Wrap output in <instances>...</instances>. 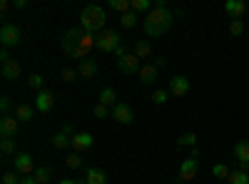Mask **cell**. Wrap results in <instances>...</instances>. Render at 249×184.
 <instances>
[{
  "instance_id": "28",
  "label": "cell",
  "mask_w": 249,
  "mask_h": 184,
  "mask_svg": "<svg viewBox=\"0 0 249 184\" xmlns=\"http://www.w3.org/2000/svg\"><path fill=\"white\" fill-rule=\"evenodd\" d=\"M35 179H37V184H48V179H50V174H53V169L50 167H37L35 172Z\"/></svg>"
},
{
  "instance_id": "13",
  "label": "cell",
  "mask_w": 249,
  "mask_h": 184,
  "mask_svg": "<svg viewBox=\"0 0 249 184\" xmlns=\"http://www.w3.org/2000/svg\"><path fill=\"white\" fill-rule=\"evenodd\" d=\"M53 107H55V95L48 92V90H40L35 95V110L37 112H50Z\"/></svg>"
},
{
  "instance_id": "17",
  "label": "cell",
  "mask_w": 249,
  "mask_h": 184,
  "mask_svg": "<svg viewBox=\"0 0 249 184\" xmlns=\"http://www.w3.org/2000/svg\"><path fill=\"white\" fill-rule=\"evenodd\" d=\"M97 70H100V67H97V63H95V60H90V57H88V60H82V63L77 65L80 77H95V75H97Z\"/></svg>"
},
{
  "instance_id": "21",
  "label": "cell",
  "mask_w": 249,
  "mask_h": 184,
  "mask_svg": "<svg viewBox=\"0 0 249 184\" xmlns=\"http://www.w3.org/2000/svg\"><path fill=\"white\" fill-rule=\"evenodd\" d=\"M15 117H18L20 122H33V119H35V110H33L30 105H18V107H15Z\"/></svg>"
},
{
  "instance_id": "36",
  "label": "cell",
  "mask_w": 249,
  "mask_h": 184,
  "mask_svg": "<svg viewBox=\"0 0 249 184\" xmlns=\"http://www.w3.org/2000/svg\"><path fill=\"white\" fill-rule=\"evenodd\" d=\"M242 33H244V25H242V20H232V23H230V35L239 37Z\"/></svg>"
},
{
  "instance_id": "14",
  "label": "cell",
  "mask_w": 249,
  "mask_h": 184,
  "mask_svg": "<svg viewBox=\"0 0 249 184\" xmlns=\"http://www.w3.org/2000/svg\"><path fill=\"white\" fill-rule=\"evenodd\" d=\"M234 157L239 159V169L249 172V139H239L234 145Z\"/></svg>"
},
{
  "instance_id": "31",
  "label": "cell",
  "mask_w": 249,
  "mask_h": 184,
  "mask_svg": "<svg viewBox=\"0 0 249 184\" xmlns=\"http://www.w3.org/2000/svg\"><path fill=\"white\" fill-rule=\"evenodd\" d=\"M92 112H95V117H97V119H105L107 115H112V110H110L107 105H102V102H97V105L92 107Z\"/></svg>"
},
{
  "instance_id": "1",
  "label": "cell",
  "mask_w": 249,
  "mask_h": 184,
  "mask_svg": "<svg viewBox=\"0 0 249 184\" xmlns=\"http://www.w3.org/2000/svg\"><path fill=\"white\" fill-rule=\"evenodd\" d=\"M95 48H97L95 45V35L88 33L82 25L68 30L65 37H62V50H65L70 57H77V60H88Z\"/></svg>"
},
{
  "instance_id": "2",
  "label": "cell",
  "mask_w": 249,
  "mask_h": 184,
  "mask_svg": "<svg viewBox=\"0 0 249 184\" xmlns=\"http://www.w3.org/2000/svg\"><path fill=\"white\" fill-rule=\"evenodd\" d=\"M172 23H175V13L167 10V5H155L144 17V33L150 37H160L172 28Z\"/></svg>"
},
{
  "instance_id": "46",
  "label": "cell",
  "mask_w": 249,
  "mask_h": 184,
  "mask_svg": "<svg viewBox=\"0 0 249 184\" xmlns=\"http://www.w3.org/2000/svg\"><path fill=\"white\" fill-rule=\"evenodd\" d=\"M247 10H249V3H247Z\"/></svg>"
},
{
  "instance_id": "40",
  "label": "cell",
  "mask_w": 249,
  "mask_h": 184,
  "mask_svg": "<svg viewBox=\"0 0 249 184\" xmlns=\"http://www.w3.org/2000/svg\"><path fill=\"white\" fill-rule=\"evenodd\" d=\"M127 55H130V52H127V45L122 43V45L117 48V52H115V60H122V57H127Z\"/></svg>"
},
{
  "instance_id": "23",
  "label": "cell",
  "mask_w": 249,
  "mask_h": 184,
  "mask_svg": "<svg viewBox=\"0 0 249 184\" xmlns=\"http://www.w3.org/2000/svg\"><path fill=\"white\" fill-rule=\"evenodd\" d=\"M135 55H137L140 60L150 57V55H152V45L147 43V40H137V43H135Z\"/></svg>"
},
{
  "instance_id": "39",
  "label": "cell",
  "mask_w": 249,
  "mask_h": 184,
  "mask_svg": "<svg viewBox=\"0 0 249 184\" xmlns=\"http://www.w3.org/2000/svg\"><path fill=\"white\" fill-rule=\"evenodd\" d=\"M10 107H13L10 97H8V95H5V97H0V110H3V115H8V112H10Z\"/></svg>"
},
{
  "instance_id": "44",
  "label": "cell",
  "mask_w": 249,
  "mask_h": 184,
  "mask_svg": "<svg viewBox=\"0 0 249 184\" xmlns=\"http://www.w3.org/2000/svg\"><path fill=\"white\" fill-rule=\"evenodd\" d=\"M155 65H157V67H164V65H167V60H164V57H157Z\"/></svg>"
},
{
  "instance_id": "30",
  "label": "cell",
  "mask_w": 249,
  "mask_h": 184,
  "mask_svg": "<svg viewBox=\"0 0 249 184\" xmlns=\"http://www.w3.org/2000/svg\"><path fill=\"white\" fill-rule=\"evenodd\" d=\"M120 23H122V28H135L137 25V13H124V15H120Z\"/></svg>"
},
{
  "instance_id": "35",
  "label": "cell",
  "mask_w": 249,
  "mask_h": 184,
  "mask_svg": "<svg viewBox=\"0 0 249 184\" xmlns=\"http://www.w3.org/2000/svg\"><path fill=\"white\" fill-rule=\"evenodd\" d=\"M167 97H170V92H167V90H155L152 102H155V105H164V102H167Z\"/></svg>"
},
{
  "instance_id": "42",
  "label": "cell",
  "mask_w": 249,
  "mask_h": 184,
  "mask_svg": "<svg viewBox=\"0 0 249 184\" xmlns=\"http://www.w3.org/2000/svg\"><path fill=\"white\" fill-rule=\"evenodd\" d=\"M8 60H10V55H8V48H3V50H0V63H8Z\"/></svg>"
},
{
  "instance_id": "20",
  "label": "cell",
  "mask_w": 249,
  "mask_h": 184,
  "mask_svg": "<svg viewBox=\"0 0 249 184\" xmlns=\"http://www.w3.org/2000/svg\"><path fill=\"white\" fill-rule=\"evenodd\" d=\"M97 102H102V105H107V107H115V105H117V92H115L112 87H105V90L100 92Z\"/></svg>"
},
{
  "instance_id": "10",
  "label": "cell",
  "mask_w": 249,
  "mask_h": 184,
  "mask_svg": "<svg viewBox=\"0 0 249 184\" xmlns=\"http://www.w3.org/2000/svg\"><path fill=\"white\" fill-rule=\"evenodd\" d=\"M112 119H117L120 125H130V122L135 119V112H132V107L127 105V102H117V105L112 107Z\"/></svg>"
},
{
  "instance_id": "18",
  "label": "cell",
  "mask_w": 249,
  "mask_h": 184,
  "mask_svg": "<svg viewBox=\"0 0 249 184\" xmlns=\"http://www.w3.org/2000/svg\"><path fill=\"white\" fill-rule=\"evenodd\" d=\"M3 77L10 80V83L20 80V65L15 63V60H8V63H3Z\"/></svg>"
},
{
  "instance_id": "3",
  "label": "cell",
  "mask_w": 249,
  "mask_h": 184,
  "mask_svg": "<svg viewBox=\"0 0 249 184\" xmlns=\"http://www.w3.org/2000/svg\"><path fill=\"white\" fill-rule=\"evenodd\" d=\"M105 20H107L105 8H100V5H88L85 10L80 13V25L85 28L88 33H92V35L105 30Z\"/></svg>"
},
{
  "instance_id": "33",
  "label": "cell",
  "mask_w": 249,
  "mask_h": 184,
  "mask_svg": "<svg viewBox=\"0 0 249 184\" xmlns=\"http://www.w3.org/2000/svg\"><path fill=\"white\" fill-rule=\"evenodd\" d=\"M65 165H68L70 169H80V167H82V159H80V154H77V152H72V154L65 159Z\"/></svg>"
},
{
  "instance_id": "27",
  "label": "cell",
  "mask_w": 249,
  "mask_h": 184,
  "mask_svg": "<svg viewBox=\"0 0 249 184\" xmlns=\"http://www.w3.org/2000/svg\"><path fill=\"white\" fill-rule=\"evenodd\" d=\"M53 147H55V150H65V147H70V137H68L65 132L55 134V137H53Z\"/></svg>"
},
{
  "instance_id": "6",
  "label": "cell",
  "mask_w": 249,
  "mask_h": 184,
  "mask_svg": "<svg viewBox=\"0 0 249 184\" xmlns=\"http://www.w3.org/2000/svg\"><path fill=\"white\" fill-rule=\"evenodd\" d=\"M20 130V119L15 115H3V119H0V137L3 139H13Z\"/></svg>"
},
{
  "instance_id": "34",
  "label": "cell",
  "mask_w": 249,
  "mask_h": 184,
  "mask_svg": "<svg viewBox=\"0 0 249 184\" xmlns=\"http://www.w3.org/2000/svg\"><path fill=\"white\" fill-rule=\"evenodd\" d=\"M80 72L77 70H72V67H62V72H60V77L65 80V83H75V77H77Z\"/></svg>"
},
{
  "instance_id": "37",
  "label": "cell",
  "mask_w": 249,
  "mask_h": 184,
  "mask_svg": "<svg viewBox=\"0 0 249 184\" xmlns=\"http://www.w3.org/2000/svg\"><path fill=\"white\" fill-rule=\"evenodd\" d=\"M0 150H3V154H13V152H15V142H13V139H3Z\"/></svg>"
},
{
  "instance_id": "24",
  "label": "cell",
  "mask_w": 249,
  "mask_h": 184,
  "mask_svg": "<svg viewBox=\"0 0 249 184\" xmlns=\"http://www.w3.org/2000/svg\"><path fill=\"white\" fill-rule=\"evenodd\" d=\"M107 5H110L115 13L124 15V13H130V10H132V0H110Z\"/></svg>"
},
{
  "instance_id": "9",
  "label": "cell",
  "mask_w": 249,
  "mask_h": 184,
  "mask_svg": "<svg viewBox=\"0 0 249 184\" xmlns=\"http://www.w3.org/2000/svg\"><path fill=\"white\" fill-rule=\"evenodd\" d=\"M95 145V137L90 134V132H75L72 137H70V147L75 150V152H85V150H90Z\"/></svg>"
},
{
  "instance_id": "11",
  "label": "cell",
  "mask_w": 249,
  "mask_h": 184,
  "mask_svg": "<svg viewBox=\"0 0 249 184\" xmlns=\"http://www.w3.org/2000/svg\"><path fill=\"white\" fill-rule=\"evenodd\" d=\"M197 172H199V162H197L195 157H187V159L182 162V167H179V179H182V182H195Z\"/></svg>"
},
{
  "instance_id": "4",
  "label": "cell",
  "mask_w": 249,
  "mask_h": 184,
  "mask_svg": "<svg viewBox=\"0 0 249 184\" xmlns=\"http://www.w3.org/2000/svg\"><path fill=\"white\" fill-rule=\"evenodd\" d=\"M95 45H97L100 52H107L110 55V52H117V48L122 45V37L115 30H102V33L95 35Z\"/></svg>"
},
{
  "instance_id": "38",
  "label": "cell",
  "mask_w": 249,
  "mask_h": 184,
  "mask_svg": "<svg viewBox=\"0 0 249 184\" xmlns=\"http://www.w3.org/2000/svg\"><path fill=\"white\" fill-rule=\"evenodd\" d=\"M3 184H20V177L15 172H5L3 174Z\"/></svg>"
},
{
  "instance_id": "26",
  "label": "cell",
  "mask_w": 249,
  "mask_h": 184,
  "mask_svg": "<svg viewBox=\"0 0 249 184\" xmlns=\"http://www.w3.org/2000/svg\"><path fill=\"white\" fill-rule=\"evenodd\" d=\"M152 8V0H132V13H150Z\"/></svg>"
},
{
  "instance_id": "15",
  "label": "cell",
  "mask_w": 249,
  "mask_h": 184,
  "mask_svg": "<svg viewBox=\"0 0 249 184\" xmlns=\"http://www.w3.org/2000/svg\"><path fill=\"white\" fill-rule=\"evenodd\" d=\"M157 72H160V67H157L155 63H150V65H142V67H140L137 77H140L142 85H152L155 80H157Z\"/></svg>"
},
{
  "instance_id": "12",
  "label": "cell",
  "mask_w": 249,
  "mask_h": 184,
  "mask_svg": "<svg viewBox=\"0 0 249 184\" xmlns=\"http://www.w3.org/2000/svg\"><path fill=\"white\" fill-rule=\"evenodd\" d=\"M140 57L135 55V52H130L127 57H122V60H117V70L122 72V75H135V72H140Z\"/></svg>"
},
{
  "instance_id": "22",
  "label": "cell",
  "mask_w": 249,
  "mask_h": 184,
  "mask_svg": "<svg viewBox=\"0 0 249 184\" xmlns=\"http://www.w3.org/2000/svg\"><path fill=\"white\" fill-rule=\"evenodd\" d=\"M227 184H249V172L244 169H232L227 177Z\"/></svg>"
},
{
  "instance_id": "16",
  "label": "cell",
  "mask_w": 249,
  "mask_h": 184,
  "mask_svg": "<svg viewBox=\"0 0 249 184\" xmlns=\"http://www.w3.org/2000/svg\"><path fill=\"white\" fill-rule=\"evenodd\" d=\"M224 10H227V15H232V20H239L244 13H249L244 0H227V3H224Z\"/></svg>"
},
{
  "instance_id": "8",
  "label": "cell",
  "mask_w": 249,
  "mask_h": 184,
  "mask_svg": "<svg viewBox=\"0 0 249 184\" xmlns=\"http://www.w3.org/2000/svg\"><path fill=\"white\" fill-rule=\"evenodd\" d=\"M37 167H35V162H33V157L28 154V152H20V154H15V172L20 174V177H28V174H33Z\"/></svg>"
},
{
  "instance_id": "25",
  "label": "cell",
  "mask_w": 249,
  "mask_h": 184,
  "mask_svg": "<svg viewBox=\"0 0 249 184\" xmlns=\"http://www.w3.org/2000/svg\"><path fill=\"white\" fill-rule=\"evenodd\" d=\"M197 145V134L195 132H184L182 137H177V147H195Z\"/></svg>"
},
{
  "instance_id": "19",
  "label": "cell",
  "mask_w": 249,
  "mask_h": 184,
  "mask_svg": "<svg viewBox=\"0 0 249 184\" xmlns=\"http://www.w3.org/2000/svg\"><path fill=\"white\" fill-rule=\"evenodd\" d=\"M85 179H88V184H107V174L102 169H97V167H90Z\"/></svg>"
},
{
  "instance_id": "41",
  "label": "cell",
  "mask_w": 249,
  "mask_h": 184,
  "mask_svg": "<svg viewBox=\"0 0 249 184\" xmlns=\"http://www.w3.org/2000/svg\"><path fill=\"white\" fill-rule=\"evenodd\" d=\"M20 184H37L35 174H28V177H20Z\"/></svg>"
},
{
  "instance_id": "43",
  "label": "cell",
  "mask_w": 249,
  "mask_h": 184,
  "mask_svg": "<svg viewBox=\"0 0 249 184\" xmlns=\"http://www.w3.org/2000/svg\"><path fill=\"white\" fill-rule=\"evenodd\" d=\"M28 3H25V0H15V10H23Z\"/></svg>"
},
{
  "instance_id": "45",
  "label": "cell",
  "mask_w": 249,
  "mask_h": 184,
  "mask_svg": "<svg viewBox=\"0 0 249 184\" xmlns=\"http://www.w3.org/2000/svg\"><path fill=\"white\" fill-rule=\"evenodd\" d=\"M60 184H77V182H72V179H62Z\"/></svg>"
},
{
  "instance_id": "29",
  "label": "cell",
  "mask_w": 249,
  "mask_h": 184,
  "mask_svg": "<svg viewBox=\"0 0 249 184\" xmlns=\"http://www.w3.org/2000/svg\"><path fill=\"white\" fill-rule=\"evenodd\" d=\"M230 172H232V169L227 167V165H214V167H212V177H214V179H224V182H227Z\"/></svg>"
},
{
  "instance_id": "7",
  "label": "cell",
  "mask_w": 249,
  "mask_h": 184,
  "mask_svg": "<svg viewBox=\"0 0 249 184\" xmlns=\"http://www.w3.org/2000/svg\"><path fill=\"white\" fill-rule=\"evenodd\" d=\"M167 92L172 97H184V95H190V80H187L184 75H175L170 80V85H167Z\"/></svg>"
},
{
  "instance_id": "5",
  "label": "cell",
  "mask_w": 249,
  "mask_h": 184,
  "mask_svg": "<svg viewBox=\"0 0 249 184\" xmlns=\"http://www.w3.org/2000/svg\"><path fill=\"white\" fill-rule=\"evenodd\" d=\"M0 43H3V48L20 45V28L13 25V23H5L3 28H0Z\"/></svg>"
},
{
  "instance_id": "32",
  "label": "cell",
  "mask_w": 249,
  "mask_h": 184,
  "mask_svg": "<svg viewBox=\"0 0 249 184\" xmlns=\"http://www.w3.org/2000/svg\"><path fill=\"white\" fill-rule=\"evenodd\" d=\"M43 83H45V80L40 77V75H30V77H28V87H30V90H37V92H40V90H43Z\"/></svg>"
}]
</instances>
